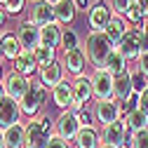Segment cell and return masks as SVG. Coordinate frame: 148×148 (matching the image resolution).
<instances>
[{
	"instance_id": "cell-1",
	"label": "cell",
	"mask_w": 148,
	"mask_h": 148,
	"mask_svg": "<svg viewBox=\"0 0 148 148\" xmlns=\"http://www.w3.org/2000/svg\"><path fill=\"white\" fill-rule=\"evenodd\" d=\"M85 47H87V59L94 64L97 68H103L108 54L115 49V45L106 38V33H97V31H92V33L87 35Z\"/></svg>"
},
{
	"instance_id": "cell-2",
	"label": "cell",
	"mask_w": 148,
	"mask_h": 148,
	"mask_svg": "<svg viewBox=\"0 0 148 148\" xmlns=\"http://www.w3.org/2000/svg\"><path fill=\"white\" fill-rule=\"evenodd\" d=\"M52 136L49 118H33L26 125V136H24V148H47Z\"/></svg>"
},
{
	"instance_id": "cell-3",
	"label": "cell",
	"mask_w": 148,
	"mask_h": 148,
	"mask_svg": "<svg viewBox=\"0 0 148 148\" xmlns=\"http://www.w3.org/2000/svg\"><path fill=\"white\" fill-rule=\"evenodd\" d=\"M47 97H49V92H47V87L42 85V82H31L28 85V89H26V94L21 97V101H19V108H21V113H26V115H35L38 110L45 106V101H47Z\"/></svg>"
},
{
	"instance_id": "cell-4",
	"label": "cell",
	"mask_w": 148,
	"mask_h": 148,
	"mask_svg": "<svg viewBox=\"0 0 148 148\" xmlns=\"http://www.w3.org/2000/svg\"><path fill=\"white\" fill-rule=\"evenodd\" d=\"M118 49L122 52L125 59H139L143 54V33H141V28H129L125 33V38L120 40Z\"/></svg>"
},
{
	"instance_id": "cell-5",
	"label": "cell",
	"mask_w": 148,
	"mask_h": 148,
	"mask_svg": "<svg viewBox=\"0 0 148 148\" xmlns=\"http://www.w3.org/2000/svg\"><path fill=\"white\" fill-rule=\"evenodd\" d=\"M110 19H113V10H110V5H106L103 0H99V3H94V5L89 7L87 21H89V28H92V31L103 33L106 26L110 24Z\"/></svg>"
},
{
	"instance_id": "cell-6",
	"label": "cell",
	"mask_w": 148,
	"mask_h": 148,
	"mask_svg": "<svg viewBox=\"0 0 148 148\" xmlns=\"http://www.w3.org/2000/svg\"><path fill=\"white\" fill-rule=\"evenodd\" d=\"M92 80V89H94V97L97 101H106V99H113V75L103 68H97L94 75L89 78Z\"/></svg>"
},
{
	"instance_id": "cell-7",
	"label": "cell",
	"mask_w": 148,
	"mask_h": 148,
	"mask_svg": "<svg viewBox=\"0 0 148 148\" xmlns=\"http://www.w3.org/2000/svg\"><path fill=\"white\" fill-rule=\"evenodd\" d=\"M120 101H115V99H106V101H97L94 103V118H97V122H101L103 127H108V125H113V122H118L120 120Z\"/></svg>"
},
{
	"instance_id": "cell-8",
	"label": "cell",
	"mask_w": 148,
	"mask_h": 148,
	"mask_svg": "<svg viewBox=\"0 0 148 148\" xmlns=\"http://www.w3.org/2000/svg\"><path fill=\"white\" fill-rule=\"evenodd\" d=\"M54 21H57L54 19V7L49 3H45V0H38L28 12V24L38 26V28H45V26H49Z\"/></svg>"
},
{
	"instance_id": "cell-9",
	"label": "cell",
	"mask_w": 148,
	"mask_h": 148,
	"mask_svg": "<svg viewBox=\"0 0 148 148\" xmlns=\"http://www.w3.org/2000/svg\"><path fill=\"white\" fill-rule=\"evenodd\" d=\"M80 129H82V125H80L78 115L73 113V110H64V113L59 115V120H57V134L61 139H66V141L68 139H75Z\"/></svg>"
},
{
	"instance_id": "cell-10",
	"label": "cell",
	"mask_w": 148,
	"mask_h": 148,
	"mask_svg": "<svg viewBox=\"0 0 148 148\" xmlns=\"http://www.w3.org/2000/svg\"><path fill=\"white\" fill-rule=\"evenodd\" d=\"M71 85H73V108L71 110L78 113L94 97V89H92V80H87V78H75V82H71Z\"/></svg>"
},
{
	"instance_id": "cell-11",
	"label": "cell",
	"mask_w": 148,
	"mask_h": 148,
	"mask_svg": "<svg viewBox=\"0 0 148 148\" xmlns=\"http://www.w3.org/2000/svg\"><path fill=\"white\" fill-rule=\"evenodd\" d=\"M28 80L24 78V75H19V73H10V75H5V80H3V87H5V94L10 97V99H14V101H21V97L26 94V89H28Z\"/></svg>"
},
{
	"instance_id": "cell-12",
	"label": "cell",
	"mask_w": 148,
	"mask_h": 148,
	"mask_svg": "<svg viewBox=\"0 0 148 148\" xmlns=\"http://www.w3.org/2000/svg\"><path fill=\"white\" fill-rule=\"evenodd\" d=\"M19 118H21L19 101L5 97V101L0 103V127H3V129H10V127H14V125H19Z\"/></svg>"
},
{
	"instance_id": "cell-13",
	"label": "cell",
	"mask_w": 148,
	"mask_h": 148,
	"mask_svg": "<svg viewBox=\"0 0 148 148\" xmlns=\"http://www.w3.org/2000/svg\"><path fill=\"white\" fill-rule=\"evenodd\" d=\"M125 136H127V122L118 120L113 125L103 127V143L115 146V148H125Z\"/></svg>"
},
{
	"instance_id": "cell-14",
	"label": "cell",
	"mask_w": 148,
	"mask_h": 148,
	"mask_svg": "<svg viewBox=\"0 0 148 148\" xmlns=\"http://www.w3.org/2000/svg\"><path fill=\"white\" fill-rule=\"evenodd\" d=\"M85 64H87V54H85V52H82L80 47L64 52V68H68V73H73V75L82 78Z\"/></svg>"
},
{
	"instance_id": "cell-15",
	"label": "cell",
	"mask_w": 148,
	"mask_h": 148,
	"mask_svg": "<svg viewBox=\"0 0 148 148\" xmlns=\"http://www.w3.org/2000/svg\"><path fill=\"white\" fill-rule=\"evenodd\" d=\"M16 38H19V42H21L24 49L33 52L35 47H40V28L26 21V24L19 26V33H16Z\"/></svg>"
},
{
	"instance_id": "cell-16",
	"label": "cell",
	"mask_w": 148,
	"mask_h": 148,
	"mask_svg": "<svg viewBox=\"0 0 148 148\" xmlns=\"http://www.w3.org/2000/svg\"><path fill=\"white\" fill-rule=\"evenodd\" d=\"M132 94H134V87H132V75H129V71L115 75L113 78V99L115 101H127Z\"/></svg>"
},
{
	"instance_id": "cell-17",
	"label": "cell",
	"mask_w": 148,
	"mask_h": 148,
	"mask_svg": "<svg viewBox=\"0 0 148 148\" xmlns=\"http://www.w3.org/2000/svg\"><path fill=\"white\" fill-rule=\"evenodd\" d=\"M61 80H64V64H61V61H54V64L40 68V82H42L47 89H49V87L54 89Z\"/></svg>"
},
{
	"instance_id": "cell-18",
	"label": "cell",
	"mask_w": 148,
	"mask_h": 148,
	"mask_svg": "<svg viewBox=\"0 0 148 148\" xmlns=\"http://www.w3.org/2000/svg\"><path fill=\"white\" fill-rule=\"evenodd\" d=\"M52 99H54V103H57L59 108H73V85L68 82V80H61L57 87L52 89Z\"/></svg>"
},
{
	"instance_id": "cell-19",
	"label": "cell",
	"mask_w": 148,
	"mask_h": 148,
	"mask_svg": "<svg viewBox=\"0 0 148 148\" xmlns=\"http://www.w3.org/2000/svg\"><path fill=\"white\" fill-rule=\"evenodd\" d=\"M61 35H64V31L59 28V24H57V21H54V24H49V26L40 28V45L57 49V47H61Z\"/></svg>"
},
{
	"instance_id": "cell-20",
	"label": "cell",
	"mask_w": 148,
	"mask_h": 148,
	"mask_svg": "<svg viewBox=\"0 0 148 148\" xmlns=\"http://www.w3.org/2000/svg\"><path fill=\"white\" fill-rule=\"evenodd\" d=\"M35 68H38V61H35V57H33V52H28V49H24L19 57L14 59V71L19 73V75H33L35 73Z\"/></svg>"
},
{
	"instance_id": "cell-21",
	"label": "cell",
	"mask_w": 148,
	"mask_h": 148,
	"mask_svg": "<svg viewBox=\"0 0 148 148\" xmlns=\"http://www.w3.org/2000/svg\"><path fill=\"white\" fill-rule=\"evenodd\" d=\"M103 71H108L113 78L120 75V73H127V59L122 57V52H120L118 47L108 54V59H106V64H103Z\"/></svg>"
},
{
	"instance_id": "cell-22",
	"label": "cell",
	"mask_w": 148,
	"mask_h": 148,
	"mask_svg": "<svg viewBox=\"0 0 148 148\" xmlns=\"http://www.w3.org/2000/svg\"><path fill=\"white\" fill-rule=\"evenodd\" d=\"M75 148H101L99 132L94 127H82L75 136Z\"/></svg>"
},
{
	"instance_id": "cell-23",
	"label": "cell",
	"mask_w": 148,
	"mask_h": 148,
	"mask_svg": "<svg viewBox=\"0 0 148 148\" xmlns=\"http://www.w3.org/2000/svg\"><path fill=\"white\" fill-rule=\"evenodd\" d=\"M75 12H78V7L73 0H61V3L54 5V19H57V24H71Z\"/></svg>"
},
{
	"instance_id": "cell-24",
	"label": "cell",
	"mask_w": 148,
	"mask_h": 148,
	"mask_svg": "<svg viewBox=\"0 0 148 148\" xmlns=\"http://www.w3.org/2000/svg\"><path fill=\"white\" fill-rule=\"evenodd\" d=\"M127 31H129V28L125 26V21L120 19V16H113V19H110V24L106 26V31H103V33H106V38L118 47V45H120V40L125 38V33H127Z\"/></svg>"
},
{
	"instance_id": "cell-25",
	"label": "cell",
	"mask_w": 148,
	"mask_h": 148,
	"mask_svg": "<svg viewBox=\"0 0 148 148\" xmlns=\"http://www.w3.org/2000/svg\"><path fill=\"white\" fill-rule=\"evenodd\" d=\"M0 38H3V54H5V59H12V61H14V59L24 52L19 38H16L14 33H5V35H0Z\"/></svg>"
},
{
	"instance_id": "cell-26",
	"label": "cell",
	"mask_w": 148,
	"mask_h": 148,
	"mask_svg": "<svg viewBox=\"0 0 148 148\" xmlns=\"http://www.w3.org/2000/svg\"><path fill=\"white\" fill-rule=\"evenodd\" d=\"M5 136V146L7 148H24V136H26V127L24 125H14L3 132Z\"/></svg>"
},
{
	"instance_id": "cell-27",
	"label": "cell",
	"mask_w": 148,
	"mask_h": 148,
	"mask_svg": "<svg viewBox=\"0 0 148 148\" xmlns=\"http://www.w3.org/2000/svg\"><path fill=\"white\" fill-rule=\"evenodd\" d=\"M127 129H132V132H141V129H148V113H143L141 108L132 110V113H127Z\"/></svg>"
},
{
	"instance_id": "cell-28",
	"label": "cell",
	"mask_w": 148,
	"mask_h": 148,
	"mask_svg": "<svg viewBox=\"0 0 148 148\" xmlns=\"http://www.w3.org/2000/svg\"><path fill=\"white\" fill-rule=\"evenodd\" d=\"M33 57H35V61H38V66L42 68V66H49V64L57 61V49L40 45V47H35V49H33Z\"/></svg>"
},
{
	"instance_id": "cell-29",
	"label": "cell",
	"mask_w": 148,
	"mask_h": 148,
	"mask_svg": "<svg viewBox=\"0 0 148 148\" xmlns=\"http://www.w3.org/2000/svg\"><path fill=\"white\" fill-rule=\"evenodd\" d=\"M125 19H127V21H132V24L146 21V19H143V10H141V5H139V0H134V3L129 5V10L125 12Z\"/></svg>"
},
{
	"instance_id": "cell-30",
	"label": "cell",
	"mask_w": 148,
	"mask_h": 148,
	"mask_svg": "<svg viewBox=\"0 0 148 148\" xmlns=\"http://www.w3.org/2000/svg\"><path fill=\"white\" fill-rule=\"evenodd\" d=\"M61 47H64V52H68V49H75L78 47V33L75 31H64V35H61Z\"/></svg>"
},
{
	"instance_id": "cell-31",
	"label": "cell",
	"mask_w": 148,
	"mask_h": 148,
	"mask_svg": "<svg viewBox=\"0 0 148 148\" xmlns=\"http://www.w3.org/2000/svg\"><path fill=\"white\" fill-rule=\"evenodd\" d=\"M129 75H132V87H134V92H136V94H141V92L148 87V85H146V75H143L139 68H136L134 73H129Z\"/></svg>"
},
{
	"instance_id": "cell-32",
	"label": "cell",
	"mask_w": 148,
	"mask_h": 148,
	"mask_svg": "<svg viewBox=\"0 0 148 148\" xmlns=\"http://www.w3.org/2000/svg\"><path fill=\"white\" fill-rule=\"evenodd\" d=\"M132 148H148V129L132 134Z\"/></svg>"
},
{
	"instance_id": "cell-33",
	"label": "cell",
	"mask_w": 148,
	"mask_h": 148,
	"mask_svg": "<svg viewBox=\"0 0 148 148\" xmlns=\"http://www.w3.org/2000/svg\"><path fill=\"white\" fill-rule=\"evenodd\" d=\"M134 3V0H110V10H113L115 14H125L127 10H129V5H132Z\"/></svg>"
},
{
	"instance_id": "cell-34",
	"label": "cell",
	"mask_w": 148,
	"mask_h": 148,
	"mask_svg": "<svg viewBox=\"0 0 148 148\" xmlns=\"http://www.w3.org/2000/svg\"><path fill=\"white\" fill-rule=\"evenodd\" d=\"M24 3H26V0H7V3H5L7 14H19L24 10Z\"/></svg>"
},
{
	"instance_id": "cell-35",
	"label": "cell",
	"mask_w": 148,
	"mask_h": 148,
	"mask_svg": "<svg viewBox=\"0 0 148 148\" xmlns=\"http://www.w3.org/2000/svg\"><path fill=\"white\" fill-rule=\"evenodd\" d=\"M47 148H71V146H68V141H66V139H61L59 134H52V136H49Z\"/></svg>"
},
{
	"instance_id": "cell-36",
	"label": "cell",
	"mask_w": 148,
	"mask_h": 148,
	"mask_svg": "<svg viewBox=\"0 0 148 148\" xmlns=\"http://www.w3.org/2000/svg\"><path fill=\"white\" fill-rule=\"evenodd\" d=\"M75 115H78V120H80V125H82V127H92V113H89V110L80 108Z\"/></svg>"
},
{
	"instance_id": "cell-37",
	"label": "cell",
	"mask_w": 148,
	"mask_h": 148,
	"mask_svg": "<svg viewBox=\"0 0 148 148\" xmlns=\"http://www.w3.org/2000/svg\"><path fill=\"white\" fill-rule=\"evenodd\" d=\"M136 108H139V94L134 92V94L127 99V103H125V110H127V113H132V110H136Z\"/></svg>"
},
{
	"instance_id": "cell-38",
	"label": "cell",
	"mask_w": 148,
	"mask_h": 148,
	"mask_svg": "<svg viewBox=\"0 0 148 148\" xmlns=\"http://www.w3.org/2000/svg\"><path fill=\"white\" fill-rule=\"evenodd\" d=\"M139 71L148 78V52H143L141 57H139Z\"/></svg>"
},
{
	"instance_id": "cell-39",
	"label": "cell",
	"mask_w": 148,
	"mask_h": 148,
	"mask_svg": "<svg viewBox=\"0 0 148 148\" xmlns=\"http://www.w3.org/2000/svg\"><path fill=\"white\" fill-rule=\"evenodd\" d=\"M139 108L143 110V113H148V87L139 94Z\"/></svg>"
},
{
	"instance_id": "cell-40",
	"label": "cell",
	"mask_w": 148,
	"mask_h": 148,
	"mask_svg": "<svg viewBox=\"0 0 148 148\" xmlns=\"http://www.w3.org/2000/svg\"><path fill=\"white\" fill-rule=\"evenodd\" d=\"M73 3H75V7L80 12H87V7H89V0H73Z\"/></svg>"
},
{
	"instance_id": "cell-41",
	"label": "cell",
	"mask_w": 148,
	"mask_h": 148,
	"mask_svg": "<svg viewBox=\"0 0 148 148\" xmlns=\"http://www.w3.org/2000/svg\"><path fill=\"white\" fill-rule=\"evenodd\" d=\"M139 5L143 10V19H148V0H139Z\"/></svg>"
},
{
	"instance_id": "cell-42",
	"label": "cell",
	"mask_w": 148,
	"mask_h": 148,
	"mask_svg": "<svg viewBox=\"0 0 148 148\" xmlns=\"http://www.w3.org/2000/svg\"><path fill=\"white\" fill-rule=\"evenodd\" d=\"M7 24V10H0V26Z\"/></svg>"
},
{
	"instance_id": "cell-43",
	"label": "cell",
	"mask_w": 148,
	"mask_h": 148,
	"mask_svg": "<svg viewBox=\"0 0 148 148\" xmlns=\"http://www.w3.org/2000/svg\"><path fill=\"white\" fill-rule=\"evenodd\" d=\"M5 97H7V94H5V87H3V85H0V103H3V101H5Z\"/></svg>"
},
{
	"instance_id": "cell-44",
	"label": "cell",
	"mask_w": 148,
	"mask_h": 148,
	"mask_svg": "<svg viewBox=\"0 0 148 148\" xmlns=\"http://www.w3.org/2000/svg\"><path fill=\"white\" fill-rule=\"evenodd\" d=\"M143 52H148V33H143Z\"/></svg>"
},
{
	"instance_id": "cell-45",
	"label": "cell",
	"mask_w": 148,
	"mask_h": 148,
	"mask_svg": "<svg viewBox=\"0 0 148 148\" xmlns=\"http://www.w3.org/2000/svg\"><path fill=\"white\" fill-rule=\"evenodd\" d=\"M0 148H7V146H5V136H3V132H0Z\"/></svg>"
},
{
	"instance_id": "cell-46",
	"label": "cell",
	"mask_w": 148,
	"mask_h": 148,
	"mask_svg": "<svg viewBox=\"0 0 148 148\" xmlns=\"http://www.w3.org/2000/svg\"><path fill=\"white\" fill-rule=\"evenodd\" d=\"M141 33H148V19L143 21V28H141Z\"/></svg>"
},
{
	"instance_id": "cell-47",
	"label": "cell",
	"mask_w": 148,
	"mask_h": 148,
	"mask_svg": "<svg viewBox=\"0 0 148 148\" xmlns=\"http://www.w3.org/2000/svg\"><path fill=\"white\" fill-rule=\"evenodd\" d=\"M45 3H49V5L54 7V5H57V3H61V0H45Z\"/></svg>"
},
{
	"instance_id": "cell-48",
	"label": "cell",
	"mask_w": 148,
	"mask_h": 148,
	"mask_svg": "<svg viewBox=\"0 0 148 148\" xmlns=\"http://www.w3.org/2000/svg\"><path fill=\"white\" fill-rule=\"evenodd\" d=\"M5 54H3V38H0V59H3Z\"/></svg>"
},
{
	"instance_id": "cell-49",
	"label": "cell",
	"mask_w": 148,
	"mask_h": 148,
	"mask_svg": "<svg viewBox=\"0 0 148 148\" xmlns=\"http://www.w3.org/2000/svg\"><path fill=\"white\" fill-rule=\"evenodd\" d=\"M101 148H115V146H108V143H101Z\"/></svg>"
},
{
	"instance_id": "cell-50",
	"label": "cell",
	"mask_w": 148,
	"mask_h": 148,
	"mask_svg": "<svg viewBox=\"0 0 148 148\" xmlns=\"http://www.w3.org/2000/svg\"><path fill=\"white\" fill-rule=\"evenodd\" d=\"M0 78H3V64H0Z\"/></svg>"
},
{
	"instance_id": "cell-51",
	"label": "cell",
	"mask_w": 148,
	"mask_h": 148,
	"mask_svg": "<svg viewBox=\"0 0 148 148\" xmlns=\"http://www.w3.org/2000/svg\"><path fill=\"white\" fill-rule=\"evenodd\" d=\"M0 3H7V0H0Z\"/></svg>"
},
{
	"instance_id": "cell-52",
	"label": "cell",
	"mask_w": 148,
	"mask_h": 148,
	"mask_svg": "<svg viewBox=\"0 0 148 148\" xmlns=\"http://www.w3.org/2000/svg\"><path fill=\"white\" fill-rule=\"evenodd\" d=\"M35 3H38V0H35Z\"/></svg>"
}]
</instances>
